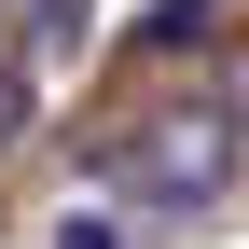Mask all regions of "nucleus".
<instances>
[{"label":"nucleus","mask_w":249,"mask_h":249,"mask_svg":"<svg viewBox=\"0 0 249 249\" xmlns=\"http://www.w3.org/2000/svg\"><path fill=\"white\" fill-rule=\"evenodd\" d=\"M235 124H249V83H235Z\"/></svg>","instance_id":"39448f33"},{"label":"nucleus","mask_w":249,"mask_h":249,"mask_svg":"<svg viewBox=\"0 0 249 249\" xmlns=\"http://www.w3.org/2000/svg\"><path fill=\"white\" fill-rule=\"evenodd\" d=\"M28 139V70H0V152Z\"/></svg>","instance_id":"7ed1b4c3"},{"label":"nucleus","mask_w":249,"mask_h":249,"mask_svg":"<svg viewBox=\"0 0 249 249\" xmlns=\"http://www.w3.org/2000/svg\"><path fill=\"white\" fill-rule=\"evenodd\" d=\"M42 249H124V235H111V222H97V208H83V222H55V235H42Z\"/></svg>","instance_id":"20e7f679"},{"label":"nucleus","mask_w":249,"mask_h":249,"mask_svg":"<svg viewBox=\"0 0 249 249\" xmlns=\"http://www.w3.org/2000/svg\"><path fill=\"white\" fill-rule=\"evenodd\" d=\"M124 166H139L152 194H208V180H222V124H208V111H166V124L124 139Z\"/></svg>","instance_id":"f257e3e1"},{"label":"nucleus","mask_w":249,"mask_h":249,"mask_svg":"<svg viewBox=\"0 0 249 249\" xmlns=\"http://www.w3.org/2000/svg\"><path fill=\"white\" fill-rule=\"evenodd\" d=\"M28 14V55H55V42H83V0H14Z\"/></svg>","instance_id":"f03ea898"}]
</instances>
